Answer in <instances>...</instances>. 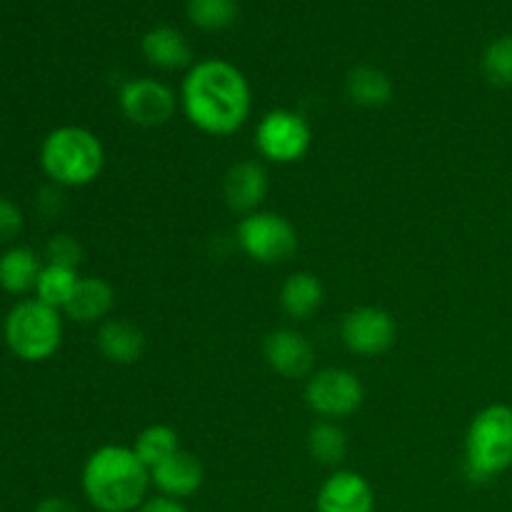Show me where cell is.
Wrapping results in <instances>:
<instances>
[{
    "mask_svg": "<svg viewBox=\"0 0 512 512\" xmlns=\"http://www.w3.org/2000/svg\"><path fill=\"white\" fill-rule=\"evenodd\" d=\"M340 338L353 355L378 358L395 345L398 325L388 310L378 308V305H360V308L348 310L343 315Z\"/></svg>",
    "mask_w": 512,
    "mask_h": 512,
    "instance_id": "cell-10",
    "label": "cell"
},
{
    "mask_svg": "<svg viewBox=\"0 0 512 512\" xmlns=\"http://www.w3.org/2000/svg\"><path fill=\"white\" fill-rule=\"evenodd\" d=\"M185 13L195 28L205 33H220L228 30L238 20V0H188Z\"/></svg>",
    "mask_w": 512,
    "mask_h": 512,
    "instance_id": "cell-24",
    "label": "cell"
},
{
    "mask_svg": "<svg viewBox=\"0 0 512 512\" xmlns=\"http://www.w3.org/2000/svg\"><path fill=\"white\" fill-rule=\"evenodd\" d=\"M35 512H78V508L65 498H45L40 500Z\"/></svg>",
    "mask_w": 512,
    "mask_h": 512,
    "instance_id": "cell-29",
    "label": "cell"
},
{
    "mask_svg": "<svg viewBox=\"0 0 512 512\" xmlns=\"http://www.w3.org/2000/svg\"><path fill=\"white\" fill-rule=\"evenodd\" d=\"M480 70L483 78L495 88H510L512 85V35H500L480 58Z\"/></svg>",
    "mask_w": 512,
    "mask_h": 512,
    "instance_id": "cell-25",
    "label": "cell"
},
{
    "mask_svg": "<svg viewBox=\"0 0 512 512\" xmlns=\"http://www.w3.org/2000/svg\"><path fill=\"white\" fill-rule=\"evenodd\" d=\"M150 483L158 490V495L173 500H188L203 488L205 468L193 453L178 450V453L170 455L168 460H163V463L150 470Z\"/></svg>",
    "mask_w": 512,
    "mask_h": 512,
    "instance_id": "cell-14",
    "label": "cell"
},
{
    "mask_svg": "<svg viewBox=\"0 0 512 512\" xmlns=\"http://www.w3.org/2000/svg\"><path fill=\"white\" fill-rule=\"evenodd\" d=\"M365 388L348 368L315 370L305 383V403L320 420H343L363 408Z\"/></svg>",
    "mask_w": 512,
    "mask_h": 512,
    "instance_id": "cell-8",
    "label": "cell"
},
{
    "mask_svg": "<svg viewBox=\"0 0 512 512\" xmlns=\"http://www.w3.org/2000/svg\"><path fill=\"white\" fill-rule=\"evenodd\" d=\"M115 308V288L98 275H80L78 288L68 300L63 313L83 325H100L110 318Z\"/></svg>",
    "mask_w": 512,
    "mask_h": 512,
    "instance_id": "cell-16",
    "label": "cell"
},
{
    "mask_svg": "<svg viewBox=\"0 0 512 512\" xmlns=\"http://www.w3.org/2000/svg\"><path fill=\"white\" fill-rule=\"evenodd\" d=\"M268 170L258 160H238L223 178V200L233 213L250 215L268 198Z\"/></svg>",
    "mask_w": 512,
    "mask_h": 512,
    "instance_id": "cell-13",
    "label": "cell"
},
{
    "mask_svg": "<svg viewBox=\"0 0 512 512\" xmlns=\"http://www.w3.org/2000/svg\"><path fill=\"white\" fill-rule=\"evenodd\" d=\"M310 145H313V128L298 110L273 108L255 125V150L268 163H298L308 155Z\"/></svg>",
    "mask_w": 512,
    "mask_h": 512,
    "instance_id": "cell-7",
    "label": "cell"
},
{
    "mask_svg": "<svg viewBox=\"0 0 512 512\" xmlns=\"http://www.w3.org/2000/svg\"><path fill=\"white\" fill-rule=\"evenodd\" d=\"M375 490L355 470H335L320 485L315 512H375Z\"/></svg>",
    "mask_w": 512,
    "mask_h": 512,
    "instance_id": "cell-12",
    "label": "cell"
},
{
    "mask_svg": "<svg viewBox=\"0 0 512 512\" xmlns=\"http://www.w3.org/2000/svg\"><path fill=\"white\" fill-rule=\"evenodd\" d=\"M43 260L28 245H13L0 255V288L10 295L35 293L40 273H43Z\"/></svg>",
    "mask_w": 512,
    "mask_h": 512,
    "instance_id": "cell-19",
    "label": "cell"
},
{
    "mask_svg": "<svg viewBox=\"0 0 512 512\" xmlns=\"http://www.w3.org/2000/svg\"><path fill=\"white\" fill-rule=\"evenodd\" d=\"M85 253L83 245L68 233H58L48 240L45 245V263L48 265H60V268H73L78 270L83 263Z\"/></svg>",
    "mask_w": 512,
    "mask_h": 512,
    "instance_id": "cell-26",
    "label": "cell"
},
{
    "mask_svg": "<svg viewBox=\"0 0 512 512\" xmlns=\"http://www.w3.org/2000/svg\"><path fill=\"white\" fill-rule=\"evenodd\" d=\"M118 108L130 125L160 128L175 118L180 95L158 78H133L125 80L120 88Z\"/></svg>",
    "mask_w": 512,
    "mask_h": 512,
    "instance_id": "cell-9",
    "label": "cell"
},
{
    "mask_svg": "<svg viewBox=\"0 0 512 512\" xmlns=\"http://www.w3.org/2000/svg\"><path fill=\"white\" fill-rule=\"evenodd\" d=\"M135 512H190L183 505V500L165 498V495H155V498H148L143 505H140Z\"/></svg>",
    "mask_w": 512,
    "mask_h": 512,
    "instance_id": "cell-28",
    "label": "cell"
},
{
    "mask_svg": "<svg viewBox=\"0 0 512 512\" xmlns=\"http://www.w3.org/2000/svg\"><path fill=\"white\" fill-rule=\"evenodd\" d=\"M98 353L113 365H135L145 355L148 340L138 325L123 318H108L98 325Z\"/></svg>",
    "mask_w": 512,
    "mask_h": 512,
    "instance_id": "cell-17",
    "label": "cell"
},
{
    "mask_svg": "<svg viewBox=\"0 0 512 512\" xmlns=\"http://www.w3.org/2000/svg\"><path fill=\"white\" fill-rule=\"evenodd\" d=\"M263 355L268 368L285 380L310 378L315 373L313 345L293 328H278L265 335Z\"/></svg>",
    "mask_w": 512,
    "mask_h": 512,
    "instance_id": "cell-11",
    "label": "cell"
},
{
    "mask_svg": "<svg viewBox=\"0 0 512 512\" xmlns=\"http://www.w3.org/2000/svg\"><path fill=\"white\" fill-rule=\"evenodd\" d=\"M3 335L15 358L23 363H45L63 343V313L38 298H25L5 315Z\"/></svg>",
    "mask_w": 512,
    "mask_h": 512,
    "instance_id": "cell-5",
    "label": "cell"
},
{
    "mask_svg": "<svg viewBox=\"0 0 512 512\" xmlns=\"http://www.w3.org/2000/svg\"><path fill=\"white\" fill-rule=\"evenodd\" d=\"M83 495L95 512H135L148 500L150 470L128 445H103L80 473Z\"/></svg>",
    "mask_w": 512,
    "mask_h": 512,
    "instance_id": "cell-2",
    "label": "cell"
},
{
    "mask_svg": "<svg viewBox=\"0 0 512 512\" xmlns=\"http://www.w3.org/2000/svg\"><path fill=\"white\" fill-rule=\"evenodd\" d=\"M180 110L200 133L225 138L238 133L253 110V90L235 63L203 58L185 70L180 83Z\"/></svg>",
    "mask_w": 512,
    "mask_h": 512,
    "instance_id": "cell-1",
    "label": "cell"
},
{
    "mask_svg": "<svg viewBox=\"0 0 512 512\" xmlns=\"http://www.w3.org/2000/svg\"><path fill=\"white\" fill-rule=\"evenodd\" d=\"M40 168L60 188H85L105 168L103 140L83 125H60L40 143Z\"/></svg>",
    "mask_w": 512,
    "mask_h": 512,
    "instance_id": "cell-3",
    "label": "cell"
},
{
    "mask_svg": "<svg viewBox=\"0 0 512 512\" xmlns=\"http://www.w3.org/2000/svg\"><path fill=\"white\" fill-rule=\"evenodd\" d=\"M130 448H133L135 455H138V458L148 465V470H153L155 465H160L163 460H168L170 455H175L178 450H183L180 448L178 430L170 428V425H163V423L148 425V428L140 430V433L135 435V440Z\"/></svg>",
    "mask_w": 512,
    "mask_h": 512,
    "instance_id": "cell-21",
    "label": "cell"
},
{
    "mask_svg": "<svg viewBox=\"0 0 512 512\" xmlns=\"http://www.w3.org/2000/svg\"><path fill=\"white\" fill-rule=\"evenodd\" d=\"M23 230V210L10 198H0V243H10Z\"/></svg>",
    "mask_w": 512,
    "mask_h": 512,
    "instance_id": "cell-27",
    "label": "cell"
},
{
    "mask_svg": "<svg viewBox=\"0 0 512 512\" xmlns=\"http://www.w3.org/2000/svg\"><path fill=\"white\" fill-rule=\"evenodd\" d=\"M235 240L240 250L260 265L285 263L298 250L295 225L273 210H255V213L243 215L235 228Z\"/></svg>",
    "mask_w": 512,
    "mask_h": 512,
    "instance_id": "cell-6",
    "label": "cell"
},
{
    "mask_svg": "<svg viewBox=\"0 0 512 512\" xmlns=\"http://www.w3.org/2000/svg\"><path fill=\"white\" fill-rule=\"evenodd\" d=\"M345 93L360 108H383L393 100V80L375 65H358L345 78Z\"/></svg>",
    "mask_w": 512,
    "mask_h": 512,
    "instance_id": "cell-20",
    "label": "cell"
},
{
    "mask_svg": "<svg viewBox=\"0 0 512 512\" xmlns=\"http://www.w3.org/2000/svg\"><path fill=\"white\" fill-rule=\"evenodd\" d=\"M308 450L318 463L340 465L348 455V435L335 420H318L308 430Z\"/></svg>",
    "mask_w": 512,
    "mask_h": 512,
    "instance_id": "cell-23",
    "label": "cell"
},
{
    "mask_svg": "<svg viewBox=\"0 0 512 512\" xmlns=\"http://www.w3.org/2000/svg\"><path fill=\"white\" fill-rule=\"evenodd\" d=\"M78 270L73 268H60V265H43V273H40L38 285H35V298L40 303L50 305V308L60 310L63 313L68 300L73 298L75 288H78Z\"/></svg>",
    "mask_w": 512,
    "mask_h": 512,
    "instance_id": "cell-22",
    "label": "cell"
},
{
    "mask_svg": "<svg viewBox=\"0 0 512 512\" xmlns=\"http://www.w3.org/2000/svg\"><path fill=\"white\" fill-rule=\"evenodd\" d=\"M512 468V405L493 403L473 415L465 433V475L490 483Z\"/></svg>",
    "mask_w": 512,
    "mask_h": 512,
    "instance_id": "cell-4",
    "label": "cell"
},
{
    "mask_svg": "<svg viewBox=\"0 0 512 512\" xmlns=\"http://www.w3.org/2000/svg\"><path fill=\"white\" fill-rule=\"evenodd\" d=\"M325 300V288L320 278L310 270H298L285 278L280 285L278 303L280 310L288 315L290 320H310L320 310Z\"/></svg>",
    "mask_w": 512,
    "mask_h": 512,
    "instance_id": "cell-18",
    "label": "cell"
},
{
    "mask_svg": "<svg viewBox=\"0 0 512 512\" xmlns=\"http://www.w3.org/2000/svg\"><path fill=\"white\" fill-rule=\"evenodd\" d=\"M140 53L145 63L163 73L188 70L193 65V48L188 38L173 25H155L140 38Z\"/></svg>",
    "mask_w": 512,
    "mask_h": 512,
    "instance_id": "cell-15",
    "label": "cell"
}]
</instances>
